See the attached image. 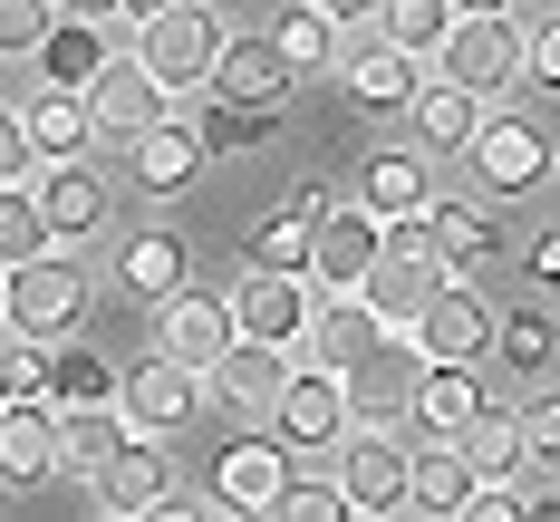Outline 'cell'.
<instances>
[{"instance_id": "6da1fadb", "label": "cell", "mask_w": 560, "mask_h": 522, "mask_svg": "<svg viewBox=\"0 0 560 522\" xmlns=\"http://www.w3.org/2000/svg\"><path fill=\"white\" fill-rule=\"evenodd\" d=\"M223 39H232V30H223V10H213V0H165L155 20H136V58L165 78L174 97H203V88H213Z\"/></svg>"}, {"instance_id": "7a4b0ae2", "label": "cell", "mask_w": 560, "mask_h": 522, "mask_svg": "<svg viewBox=\"0 0 560 522\" xmlns=\"http://www.w3.org/2000/svg\"><path fill=\"white\" fill-rule=\"evenodd\" d=\"M261 426H271L300 464H338V436L358 426L348 378H338V368H300V358H290V387L271 397V416H261Z\"/></svg>"}, {"instance_id": "3957f363", "label": "cell", "mask_w": 560, "mask_h": 522, "mask_svg": "<svg viewBox=\"0 0 560 522\" xmlns=\"http://www.w3.org/2000/svg\"><path fill=\"white\" fill-rule=\"evenodd\" d=\"M522 20L512 10H454V30L435 39V78H464L474 97H503V88H522Z\"/></svg>"}, {"instance_id": "277c9868", "label": "cell", "mask_w": 560, "mask_h": 522, "mask_svg": "<svg viewBox=\"0 0 560 522\" xmlns=\"http://www.w3.org/2000/svg\"><path fill=\"white\" fill-rule=\"evenodd\" d=\"M78 320H88V262H78V242H49L39 262L10 271V329H30V339H78Z\"/></svg>"}, {"instance_id": "5b68a950", "label": "cell", "mask_w": 560, "mask_h": 522, "mask_svg": "<svg viewBox=\"0 0 560 522\" xmlns=\"http://www.w3.org/2000/svg\"><path fill=\"white\" fill-rule=\"evenodd\" d=\"M551 136L532 126V116H483V136L464 146V174H474V194H493V204H522V194H541L551 184Z\"/></svg>"}, {"instance_id": "8992f818", "label": "cell", "mask_w": 560, "mask_h": 522, "mask_svg": "<svg viewBox=\"0 0 560 522\" xmlns=\"http://www.w3.org/2000/svg\"><path fill=\"white\" fill-rule=\"evenodd\" d=\"M30 204H39L49 232H58V242H78V252H88V242L107 232V213H116L97 155H39V165H30Z\"/></svg>"}, {"instance_id": "52a82bcc", "label": "cell", "mask_w": 560, "mask_h": 522, "mask_svg": "<svg viewBox=\"0 0 560 522\" xmlns=\"http://www.w3.org/2000/svg\"><path fill=\"white\" fill-rule=\"evenodd\" d=\"M387 339H396V329L368 310V290H319V310H310V339L290 348V358H300V368H338V378H348V368H368Z\"/></svg>"}, {"instance_id": "ba28073f", "label": "cell", "mask_w": 560, "mask_h": 522, "mask_svg": "<svg viewBox=\"0 0 560 522\" xmlns=\"http://www.w3.org/2000/svg\"><path fill=\"white\" fill-rule=\"evenodd\" d=\"M88 116H97V136L126 146V136H145L155 116H174V88H165L136 49H107V68L88 78Z\"/></svg>"}, {"instance_id": "9c48e42d", "label": "cell", "mask_w": 560, "mask_h": 522, "mask_svg": "<svg viewBox=\"0 0 560 522\" xmlns=\"http://www.w3.org/2000/svg\"><path fill=\"white\" fill-rule=\"evenodd\" d=\"M425 242H435V262H445L454 281H483L493 262L512 252V223L493 213V194H474V204H425Z\"/></svg>"}, {"instance_id": "30bf717a", "label": "cell", "mask_w": 560, "mask_h": 522, "mask_svg": "<svg viewBox=\"0 0 560 522\" xmlns=\"http://www.w3.org/2000/svg\"><path fill=\"white\" fill-rule=\"evenodd\" d=\"M425 49H396L387 30H348V49H338V88L358 97V107H406L416 88H425Z\"/></svg>"}, {"instance_id": "8fae6325", "label": "cell", "mask_w": 560, "mask_h": 522, "mask_svg": "<svg viewBox=\"0 0 560 522\" xmlns=\"http://www.w3.org/2000/svg\"><path fill=\"white\" fill-rule=\"evenodd\" d=\"M116 406H126V426H136V436H174V426L203 406V368H184V358L155 348V358H136V368L116 378Z\"/></svg>"}, {"instance_id": "7c38bea8", "label": "cell", "mask_w": 560, "mask_h": 522, "mask_svg": "<svg viewBox=\"0 0 560 522\" xmlns=\"http://www.w3.org/2000/svg\"><path fill=\"white\" fill-rule=\"evenodd\" d=\"M310 310H319V290L300 281V271H261V262H242V290H232V320H242V339L300 348V339H310Z\"/></svg>"}, {"instance_id": "4fadbf2b", "label": "cell", "mask_w": 560, "mask_h": 522, "mask_svg": "<svg viewBox=\"0 0 560 522\" xmlns=\"http://www.w3.org/2000/svg\"><path fill=\"white\" fill-rule=\"evenodd\" d=\"M387 252V213L377 204H329L319 213V252H310V290H358Z\"/></svg>"}, {"instance_id": "5bb4252c", "label": "cell", "mask_w": 560, "mask_h": 522, "mask_svg": "<svg viewBox=\"0 0 560 522\" xmlns=\"http://www.w3.org/2000/svg\"><path fill=\"white\" fill-rule=\"evenodd\" d=\"M242 339V320H232V290H174V300H155V348L165 358H184V368H213L223 348Z\"/></svg>"}, {"instance_id": "9a60e30c", "label": "cell", "mask_w": 560, "mask_h": 522, "mask_svg": "<svg viewBox=\"0 0 560 522\" xmlns=\"http://www.w3.org/2000/svg\"><path fill=\"white\" fill-rule=\"evenodd\" d=\"M174 484H184V474H174L165 436H126V445L107 455V474H97V513H116V522H155Z\"/></svg>"}, {"instance_id": "2e32d148", "label": "cell", "mask_w": 560, "mask_h": 522, "mask_svg": "<svg viewBox=\"0 0 560 522\" xmlns=\"http://www.w3.org/2000/svg\"><path fill=\"white\" fill-rule=\"evenodd\" d=\"M483 116H493V97H474L464 78H425V88L406 97V126H416V146H425L435 165H464V146L483 136Z\"/></svg>"}, {"instance_id": "e0dca14e", "label": "cell", "mask_w": 560, "mask_h": 522, "mask_svg": "<svg viewBox=\"0 0 560 522\" xmlns=\"http://www.w3.org/2000/svg\"><path fill=\"white\" fill-rule=\"evenodd\" d=\"M406 339H416V358H483V348H493V300L445 271V290L416 310V329H406Z\"/></svg>"}, {"instance_id": "ac0fdd59", "label": "cell", "mask_w": 560, "mask_h": 522, "mask_svg": "<svg viewBox=\"0 0 560 522\" xmlns=\"http://www.w3.org/2000/svg\"><path fill=\"white\" fill-rule=\"evenodd\" d=\"M290 474H300V455H290L280 436H242V445H223V464H213V494H223V513H280Z\"/></svg>"}, {"instance_id": "d6986e66", "label": "cell", "mask_w": 560, "mask_h": 522, "mask_svg": "<svg viewBox=\"0 0 560 522\" xmlns=\"http://www.w3.org/2000/svg\"><path fill=\"white\" fill-rule=\"evenodd\" d=\"M358 290H368V310H377L387 329H416V310H425V300L445 290V262H435L425 242H396V232H387V252H377V271H368Z\"/></svg>"}, {"instance_id": "ffe728a7", "label": "cell", "mask_w": 560, "mask_h": 522, "mask_svg": "<svg viewBox=\"0 0 560 522\" xmlns=\"http://www.w3.org/2000/svg\"><path fill=\"white\" fill-rule=\"evenodd\" d=\"M280 387H290V348H271V339H232L223 358L203 368V397L232 406V416H271Z\"/></svg>"}, {"instance_id": "44dd1931", "label": "cell", "mask_w": 560, "mask_h": 522, "mask_svg": "<svg viewBox=\"0 0 560 522\" xmlns=\"http://www.w3.org/2000/svg\"><path fill=\"white\" fill-rule=\"evenodd\" d=\"M184 281H194V252H184V232H174V223H145V232L116 242V290H126V300L155 310V300H174Z\"/></svg>"}, {"instance_id": "7402d4cb", "label": "cell", "mask_w": 560, "mask_h": 522, "mask_svg": "<svg viewBox=\"0 0 560 522\" xmlns=\"http://www.w3.org/2000/svg\"><path fill=\"white\" fill-rule=\"evenodd\" d=\"M203 165H213V155H203V136H194L184 116H155L145 136H126V174H136V194H184Z\"/></svg>"}, {"instance_id": "603a6c76", "label": "cell", "mask_w": 560, "mask_h": 522, "mask_svg": "<svg viewBox=\"0 0 560 522\" xmlns=\"http://www.w3.org/2000/svg\"><path fill=\"white\" fill-rule=\"evenodd\" d=\"M0 474L49 484L58 474V406L49 397H0Z\"/></svg>"}, {"instance_id": "cb8c5ba5", "label": "cell", "mask_w": 560, "mask_h": 522, "mask_svg": "<svg viewBox=\"0 0 560 522\" xmlns=\"http://www.w3.org/2000/svg\"><path fill=\"white\" fill-rule=\"evenodd\" d=\"M213 88H223V97H242V107H290L300 68L280 58L271 30H252V39H223V68H213Z\"/></svg>"}, {"instance_id": "d4e9b609", "label": "cell", "mask_w": 560, "mask_h": 522, "mask_svg": "<svg viewBox=\"0 0 560 522\" xmlns=\"http://www.w3.org/2000/svg\"><path fill=\"white\" fill-rule=\"evenodd\" d=\"M126 436H136V426H126V406H116V397L107 406H58V474L97 494V474H107V455L126 445Z\"/></svg>"}, {"instance_id": "484cf974", "label": "cell", "mask_w": 560, "mask_h": 522, "mask_svg": "<svg viewBox=\"0 0 560 522\" xmlns=\"http://www.w3.org/2000/svg\"><path fill=\"white\" fill-rule=\"evenodd\" d=\"M474 503V455L454 436H416L406 455V513H464Z\"/></svg>"}, {"instance_id": "4316f807", "label": "cell", "mask_w": 560, "mask_h": 522, "mask_svg": "<svg viewBox=\"0 0 560 522\" xmlns=\"http://www.w3.org/2000/svg\"><path fill=\"white\" fill-rule=\"evenodd\" d=\"M474 406H483V368L474 358H425L416 368V426L425 436H464Z\"/></svg>"}, {"instance_id": "83f0119b", "label": "cell", "mask_w": 560, "mask_h": 522, "mask_svg": "<svg viewBox=\"0 0 560 522\" xmlns=\"http://www.w3.org/2000/svg\"><path fill=\"white\" fill-rule=\"evenodd\" d=\"M358 204H377V213H425L435 204V155L425 146H387V155H368L358 165Z\"/></svg>"}, {"instance_id": "f1b7e54d", "label": "cell", "mask_w": 560, "mask_h": 522, "mask_svg": "<svg viewBox=\"0 0 560 522\" xmlns=\"http://www.w3.org/2000/svg\"><path fill=\"white\" fill-rule=\"evenodd\" d=\"M20 126H30V146H39V155H97L88 88H49V78H39V97L20 107Z\"/></svg>"}, {"instance_id": "f546056e", "label": "cell", "mask_w": 560, "mask_h": 522, "mask_svg": "<svg viewBox=\"0 0 560 522\" xmlns=\"http://www.w3.org/2000/svg\"><path fill=\"white\" fill-rule=\"evenodd\" d=\"M560 358V320L541 310V300H512V310H493V368H512V378H541Z\"/></svg>"}, {"instance_id": "4dcf8cb0", "label": "cell", "mask_w": 560, "mask_h": 522, "mask_svg": "<svg viewBox=\"0 0 560 522\" xmlns=\"http://www.w3.org/2000/svg\"><path fill=\"white\" fill-rule=\"evenodd\" d=\"M97 68H107V20H68V10H58L49 39H39V78H49V88H88Z\"/></svg>"}, {"instance_id": "1f68e13d", "label": "cell", "mask_w": 560, "mask_h": 522, "mask_svg": "<svg viewBox=\"0 0 560 522\" xmlns=\"http://www.w3.org/2000/svg\"><path fill=\"white\" fill-rule=\"evenodd\" d=\"M454 445L474 455V474H532V445H522V406H503V397L474 406V426H464Z\"/></svg>"}, {"instance_id": "d6a6232c", "label": "cell", "mask_w": 560, "mask_h": 522, "mask_svg": "<svg viewBox=\"0 0 560 522\" xmlns=\"http://www.w3.org/2000/svg\"><path fill=\"white\" fill-rule=\"evenodd\" d=\"M271 39H280V58H290L300 78H319V68H338V49H348V30H338V20L319 10V0H290V10L271 20Z\"/></svg>"}, {"instance_id": "836d02e7", "label": "cell", "mask_w": 560, "mask_h": 522, "mask_svg": "<svg viewBox=\"0 0 560 522\" xmlns=\"http://www.w3.org/2000/svg\"><path fill=\"white\" fill-rule=\"evenodd\" d=\"M116 378H126V368H107L88 339H58L49 348V406H107Z\"/></svg>"}, {"instance_id": "e575fe53", "label": "cell", "mask_w": 560, "mask_h": 522, "mask_svg": "<svg viewBox=\"0 0 560 522\" xmlns=\"http://www.w3.org/2000/svg\"><path fill=\"white\" fill-rule=\"evenodd\" d=\"M280 107H242V97H223L213 88V107L194 116V136H203V155H252V146H271Z\"/></svg>"}, {"instance_id": "d590c367", "label": "cell", "mask_w": 560, "mask_h": 522, "mask_svg": "<svg viewBox=\"0 0 560 522\" xmlns=\"http://www.w3.org/2000/svg\"><path fill=\"white\" fill-rule=\"evenodd\" d=\"M49 242H58V232H49V213L30 204V184H0V262L20 271V262H39Z\"/></svg>"}, {"instance_id": "8d00e7d4", "label": "cell", "mask_w": 560, "mask_h": 522, "mask_svg": "<svg viewBox=\"0 0 560 522\" xmlns=\"http://www.w3.org/2000/svg\"><path fill=\"white\" fill-rule=\"evenodd\" d=\"M310 252H319V223H310V213H271V223L252 232V262H261V271H300V281H310Z\"/></svg>"}, {"instance_id": "74e56055", "label": "cell", "mask_w": 560, "mask_h": 522, "mask_svg": "<svg viewBox=\"0 0 560 522\" xmlns=\"http://www.w3.org/2000/svg\"><path fill=\"white\" fill-rule=\"evenodd\" d=\"M377 30H387L396 49H425V58H435V39L454 30V0H377Z\"/></svg>"}, {"instance_id": "f35d334b", "label": "cell", "mask_w": 560, "mask_h": 522, "mask_svg": "<svg viewBox=\"0 0 560 522\" xmlns=\"http://www.w3.org/2000/svg\"><path fill=\"white\" fill-rule=\"evenodd\" d=\"M522 445H532V484H560V397L522 406Z\"/></svg>"}, {"instance_id": "ab89813d", "label": "cell", "mask_w": 560, "mask_h": 522, "mask_svg": "<svg viewBox=\"0 0 560 522\" xmlns=\"http://www.w3.org/2000/svg\"><path fill=\"white\" fill-rule=\"evenodd\" d=\"M49 20H58V0H0V58H39Z\"/></svg>"}, {"instance_id": "60d3db41", "label": "cell", "mask_w": 560, "mask_h": 522, "mask_svg": "<svg viewBox=\"0 0 560 522\" xmlns=\"http://www.w3.org/2000/svg\"><path fill=\"white\" fill-rule=\"evenodd\" d=\"M522 78L560 88V0H551V20H532V39H522Z\"/></svg>"}, {"instance_id": "b9f144b4", "label": "cell", "mask_w": 560, "mask_h": 522, "mask_svg": "<svg viewBox=\"0 0 560 522\" xmlns=\"http://www.w3.org/2000/svg\"><path fill=\"white\" fill-rule=\"evenodd\" d=\"M30 165H39L30 126H20V107H0V184H30Z\"/></svg>"}, {"instance_id": "7bdbcfd3", "label": "cell", "mask_w": 560, "mask_h": 522, "mask_svg": "<svg viewBox=\"0 0 560 522\" xmlns=\"http://www.w3.org/2000/svg\"><path fill=\"white\" fill-rule=\"evenodd\" d=\"M522 281H532V290H551V300H560V223L522 242Z\"/></svg>"}, {"instance_id": "ee69618b", "label": "cell", "mask_w": 560, "mask_h": 522, "mask_svg": "<svg viewBox=\"0 0 560 522\" xmlns=\"http://www.w3.org/2000/svg\"><path fill=\"white\" fill-rule=\"evenodd\" d=\"M338 194L329 184H319V174H300V184H290V194H280V213H310V223H319V213H329Z\"/></svg>"}, {"instance_id": "f6af8a7d", "label": "cell", "mask_w": 560, "mask_h": 522, "mask_svg": "<svg viewBox=\"0 0 560 522\" xmlns=\"http://www.w3.org/2000/svg\"><path fill=\"white\" fill-rule=\"evenodd\" d=\"M319 10H329L338 30H377V0H319Z\"/></svg>"}, {"instance_id": "bcb514c9", "label": "cell", "mask_w": 560, "mask_h": 522, "mask_svg": "<svg viewBox=\"0 0 560 522\" xmlns=\"http://www.w3.org/2000/svg\"><path fill=\"white\" fill-rule=\"evenodd\" d=\"M68 20H116V0H58Z\"/></svg>"}, {"instance_id": "7dc6e473", "label": "cell", "mask_w": 560, "mask_h": 522, "mask_svg": "<svg viewBox=\"0 0 560 522\" xmlns=\"http://www.w3.org/2000/svg\"><path fill=\"white\" fill-rule=\"evenodd\" d=\"M155 10H165V0H116V20H155Z\"/></svg>"}, {"instance_id": "c3c4849f", "label": "cell", "mask_w": 560, "mask_h": 522, "mask_svg": "<svg viewBox=\"0 0 560 522\" xmlns=\"http://www.w3.org/2000/svg\"><path fill=\"white\" fill-rule=\"evenodd\" d=\"M0 329H10V262H0Z\"/></svg>"}, {"instance_id": "681fc988", "label": "cell", "mask_w": 560, "mask_h": 522, "mask_svg": "<svg viewBox=\"0 0 560 522\" xmlns=\"http://www.w3.org/2000/svg\"><path fill=\"white\" fill-rule=\"evenodd\" d=\"M454 10H512V0H454Z\"/></svg>"}, {"instance_id": "f907efd6", "label": "cell", "mask_w": 560, "mask_h": 522, "mask_svg": "<svg viewBox=\"0 0 560 522\" xmlns=\"http://www.w3.org/2000/svg\"><path fill=\"white\" fill-rule=\"evenodd\" d=\"M10 494H20V484H10V474H0V513H10Z\"/></svg>"}, {"instance_id": "816d5d0a", "label": "cell", "mask_w": 560, "mask_h": 522, "mask_svg": "<svg viewBox=\"0 0 560 522\" xmlns=\"http://www.w3.org/2000/svg\"><path fill=\"white\" fill-rule=\"evenodd\" d=\"M0 397H10V378H0Z\"/></svg>"}, {"instance_id": "f5cc1de1", "label": "cell", "mask_w": 560, "mask_h": 522, "mask_svg": "<svg viewBox=\"0 0 560 522\" xmlns=\"http://www.w3.org/2000/svg\"><path fill=\"white\" fill-rule=\"evenodd\" d=\"M551 184H560V165H551Z\"/></svg>"}]
</instances>
